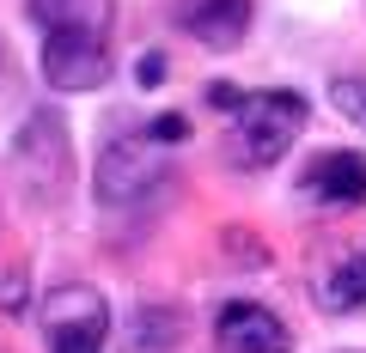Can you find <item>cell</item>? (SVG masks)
Returning a JSON list of instances; mask_svg holds the SVG:
<instances>
[{"instance_id": "6da1fadb", "label": "cell", "mask_w": 366, "mask_h": 353, "mask_svg": "<svg viewBox=\"0 0 366 353\" xmlns=\"http://www.w3.org/2000/svg\"><path fill=\"white\" fill-rule=\"evenodd\" d=\"M305 128V98L300 92H244L232 104V134H226V153L232 165L262 170L287 153Z\"/></svg>"}, {"instance_id": "7a4b0ae2", "label": "cell", "mask_w": 366, "mask_h": 353, "mask_svg": "<svg viewBox=\"0 0 366 353\" xmlns=\"http://www.w3.org/2000/svg\"><path fill=\"white\" fill-rule=\"evenodd\" d=\"M43 335H49V353H98L110 341V305L98 287H49L43 299Z\"/></svg>"}, {"instance_id": "8fae6325", "label": "cell", "mask_w": 366, "mask_h": 353, "mask_svg": "<svg viewBox=\"0 0 366 353\" xmlns=\"http://www.w3.org/2000/svg\"><path fill=\"white\" fill-rule=\"evenodd\" d=\"M330 104H336L342 116L354 122V128H366V73H348V79H336V86H330Z\"/></svg>"}, {"instance_id": "9c48e42d", "label": "cell", "mask_w": 366, "mask_h": 353, "mask_svg": "<svg viewBox=\"0 0 366 353\" xmlns=\"http://www.w3.org/2000/svg\"><path fill=\"white\" fill-rule=\"evenodd\" d=\"M37 31H74V37H104L117 25V0H31Z\"/></svg>"}, {"instance_id": "5bb4252c", "label": "cell", "mask_w": 366, "mask_h": 353, "mask_svg": "<svg viewBox=\"0 0 366 353\" xmlns=\"http://www.w3.org/2000/svg\"><path fill=\"white\" fill-rule=\"evenodd\" d=\"M0 311L6 317L25 311V275H0Z\"/></svg>"}, {"instance_id": "8992f818", "label": "cell", "mask_w": 366, "mask_h": 353, "mask_svg": "<svg viewBox=\"0 0 366 353\" xmlns=\"http://www.w3.org/2000/svg\"><path fill=\"white\" fill-rule=\"evenodd\" d=\"M214 341H220V353H293L287 323H281L269 305H257V299L220 305V317H214Z\"/></svg>"}, {"instance_id": "4fadbf2b", "label": "cell", "mask_w": 366, "mask_h": 353, "mask_svg": "<svg viewBox=\"0 0 366 353\" xmlns=\"http://www.w3.org/2000/svg\"><path fill=\"white\" fill-rule=\"evenodd\" d=\"M134 86H141V92H153V86H165V55H141V61H134Z\"/></svg>"}, {"instance_id": "3957f363", "label": "cell", "mask_w": 366, "mask_h": 353, "mask_svg": "<svg viewBox=\"0 0 366 353\" xmlns=\"http://www.w3.org/2000/svg\"><path fill=\"white\" fill-rule=\"evenodd\" d=\"M165 177V146L153 134H122L98 153V177H92V195L104 201V208H129L141 201L147 189Z\"/></svg>"}, {"instance_id": "30bf717a", "label": "cell", "mask_w": 366, "mask_h": 353, "mask_svg": "<svg viewBox=\"0 0 366 353\" xmlns=\"http://www.w3.org/2000/svg\"><path fill=\"white\" fill-rule=\"evenodd\" d=\"M317 305H324L330 317H342V311H360L366 305V256H336L317 275Z\"/></svg>"}, {"instance_id": "277c9868", "label": "cell", "mask_w": 366, "mask_h": 353, "mask_svg": "<svg viewBox=\"0 0 366 353\" xmlns=\"http://www.w3.org/2000/svg\"><path fill=\"white\" fill-rule=\"evenodd\" d=\"M13 165H19V177H25V195H31V201L55 195V189H61V177H67V134H61V116L31 110L25 128H19V140H13Z\"/></svg>"}, {"instance_id": "ba28073f", "label": "cell", "mask_w": 366, "mask_h": 353, "mask_svg": "<svg viewBox=\"0 0 366 353\" xmlns=\"http://www.w3.org/2000/svg\"><path fill=\"white\" fill-rule=\"evenodd\" d=\"M305 189H312L317 201H330V208H360L366 201V158L360 153H317L312 170H305Z\"/></svg>"}, {"instance_id": "7c38bea8", "label": "cell", "mask_w": 366, "mask_h": 353, "mask_svg": "<svg viewBox=\"0 0 366 353\" xmlns=\"http://www.w3.org/2000/svg\"><path fill=\"white\" fill-rule=\"evenodd\" d=\"M147 134H153V140H159V146H177V140H183V134H189V122H183V116H177V110H165V116H153V122H147Z\"/></svg>"}, {"instance_id": "5b68a950", "label": "cell", "mask_w": 366, "mask_h": 353, "mask_svg": "<svg viewBox=\"0 0 366 353\" xmlns=\"http://www.w3.org/2000/svg\"><path fill=\"white\" fill-rule=\"evenodd\" d=\"M37 67L55 92H92V86L110 79V43L104 37H74V31H49Z\"/></svg>"}, {"instance_id": "52a82bcc", "label": "cell", "mask_w": 366, "mask_h": 353, "mask_svg": "<svg viewBox=\"0 0 366 353\" xmlns=\"http://www.w3.org/2000/svg\"><path fill=\"white\" fill-rule=\"evenodd\" d=\"M171 19H177V31H189L202 49H220L226 55V49H238V43L250 37L257 6H250V0H177Z\"/></svg>"}]
</instances>
